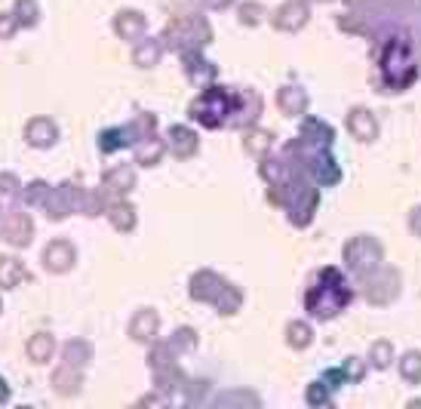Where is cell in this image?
<instances>
[]
</instances>
